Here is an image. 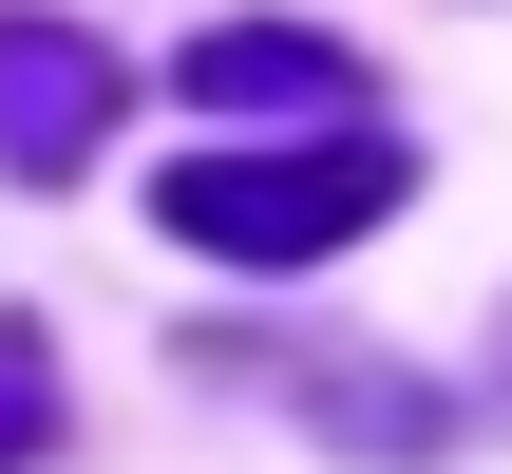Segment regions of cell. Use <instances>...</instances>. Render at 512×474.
Returning <instances> with one entry per match:
<instances>
[{
  "instance_id": "obj_4",
  "label": "cell",
  "mask_w": 512,
  "mask_h": 474,
  "mask_svg": "<svg viewBox=\"0 0 512 474\" xmlns=\"http://www.w3.org/2000/svg\"><path fill=\"white\" fill-rule=\"evenodd\" d=\"M57 437V361H38V323H0V474Z\"/></svg>"
},
{
  "instance_id": "obj_2",
  "label": "cell",
  "mask_w": 512,
  "mask_h": 474,
  "mask_svg": "<svg viewBox=\"0 0 512 474\" xmlns=\"http://www.w3.org/2000/svg\"><path fill=\"white\" fill-rule=\"evenodd\" d=\"M171 95L228 114V133H247V114H323V133H361V57H342L323 19H209V38L171 57Z\"/></svg>"
},
{
  "instance_id": "obj_3",
  "label": "cell",
  "mask_w": 512,
  "mask_h": 474,
  "mask_svg": "<svg viewBox=\"0 0 512 474\" xmlns=\"http://www.w3.org/2000/svg\"><path fill=\"white\" fill-rule=\"evenodd\" d=\"M114 95H133V76H114L76 19H0V171H38V190H57V171H95Z\"/></svg>"
},
{
  "instance_id": "obj_1",
  "label": "cell",
  "mask_w": 512,
  "mask_h": 474,
  "mask_svg": "<svg viewBox=\"0 0 512 474\" xmlns=\"http://www.w3.org/2000/svg\"><path fill=\"white\" fill-rule=\"evenodd\" d=\"M399 209V133H304V152H190L171 190H152V228L171 247H209V266H323L342 228H380Z\"/></svg>"
}]
</instances>
